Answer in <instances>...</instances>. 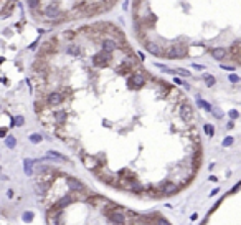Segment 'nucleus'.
Returning <instances> with one entry per match:
<instances>
[{
	"label": "nucleus",
	"instance_id": "27",
	"mask_svg": "<svg viewBox=\"0 0 241 225\" xmlns=\"http://www.w3.org/2000/svg\"><path fill=\"white\" fill-rule=\"evenodd\" d=\"M124 61H125V63H129L131 66H137L139 60L134 56V53H132V55H127V56H125V60H124Z\"/></svg>",
	"mask_w": 241,
	"mask_h": 225
},
{
	"label": "nucleus",
	"instance_id": "33",
	"mask_svg": "<svg viewBox=\"0 0 241 225\" xmlns=\"http://www.w3.org/2000/svg\"><path fill=\"white\" fill-rule=\"evenodd\" d=\"M40 141H41V136H40V134H30V142L38 144Z\"/></svg>",
	"mask_w": 241,
	"mask_h": 225
},
{
	"label": "nucleus",
	"instance_id": "11",
	"mask_svg": "<svg viewBox=\"0 0 241 225\" xmlns=\"http://www.w3.org/2000/svg\"><path fill=\"white\" fill-rule=\"evenodd\" d=\"M65 181H66V185H68L71 191H79V192H83L84 191V184H83L79 179H75V177H71V175H65Z\"/></svg>",
	"mask_w": 241,
	"mask_h": 225
},
{
	"label": "nucleus",
	"instance_id": "4",
	"mask_svg": "<svg viewBox=\"0 0 241 225\" xmlns=\"http://www.w3.org/2000/svg\"><path fill=\"white\" fill-rule=\"evenodd\" d=\"M113 60V53L111 51H101V53H96L93 55V65L96 68H107L109 61Z\"/></svg>",
	"mask_w": 241,
	"mask_h": 225
},
{
	"label": "nucleus",
	"instance_id": "20",
	"mask_svg": "<svg viewBox=\"0 0 241 225\" xmlns=\"http://www.w3.org/2000/svg\"><path fill=\"white\" fill-rule=\"evenodd\" d=\"M53 118H55V121H56L58 124H65V121H66V111H63V109L55 111L53 112Z\"/></svg>",
	"mask_w": 241,
	"mask_h": 225
},
{
	"label": "nucleus",
	"instance_id": "12",
	"mask_svg": "<svg viewBox=\"0 0 241 225\" xmlns=\"http://www.w3.org/2000/svg\"><path fill=\"white\" fill-rule=\"evenodd\" d=\"M31 68H33V71H36V73H50V66H48V63H46V60L45 58H36L33 61V65H31Z\"/></svg>",
	"mask_w": 241,
	"mask_h": 225
},
{
	"label": "nucleus",
	"instance_id": "1",
	"mask_svg": "<svg viewBox=\"0 0 241 225\" xmlns=\"http://www.w3.org/2000/svg\"><path fill=\"white\" fill-rule=\"evenodd\" d=\"M147 73L144 71H135L129 76L127 80V86L132 88V90H141V88L145 86V81H147Z\"/></svg>",
	"mask_w": 241,
	"mask_h": 225
},
{
	"label": "nucleus",
	"instance_id": "10",
	"mask_svg": "<svg viewBox=\"0 0 241 225\" xmlns=\"http://www.w3.org/2000/svg\"><path fill=\"white\" fill-rule=\"evenodd\" d=\"M99 43L104 51H111L113 53V51L119 50V41H116V38H103Z\"/></svg>",
	"mask_w": 241,
	"mask_h": 225
},
{
	"label": "nucleus",
	"instance_id": "23",
	"mask_svg": "<svg viewBox=\"0 0 241 225\" xmlns=\"http://www.w3.org/2000/svg\"><path fill=\"white\" fill-rule=\"evenodd\" d=\"M50 159H58V161H68V157L66 156H63V154H60V152H56V151H48V154H46Z\"/></svg>",
	"mask_w": 241,
	"mask_h": 225
},
{
	"label": "nucleus",
	"instance_id": "34",
	"mask_svg": "<svg viewBox=\"0 0 241 225\" xmlns=\"http://www.w3.org/2000/svg\"><path fill=\"white\" fill-rule=\"evenodd\" d=\"M233 142H235V139H233L231 136H228V138H225V139H223V146H225V147H230Z\"/></svg>",
	"mask_w": 241,
	"mask_h": 225
},
{
	"label": "nucleus",
	"instance_id": "6",
	"mask_svg": "<svg viewBox=\"0 0 241 225\" xmlns=\"http://www.w3.org/2000/svg\"><path fill=\"white\" fill-rule=\"evenodd\" d=\"M81 156H83V164H84V167L88 169V171L96 172V171H99V167L104 166V164L99 161V157L88 156V154H84V152H81Z\"/></svg>",
	"mask_w": 241,
	"mask_h": 225
},
{
	"label": "nucleus",
	"instance_id": "31",
	"mask_svg": "<svg viewBox=\"0 0 241 225\" xmlns=\"http://www.w3.org/2000/svg\"><path fill=\"white\" fill-rule=\"evenodd\" d=\"M203 131L207 132L208 136H215V128H213L211 124H205L203 126Z\"/></svg>",
	"mask_w": 241,
	"mask_h": 225
},
{
	"label": "nucleus",
	"instance_id": "40",
	"mask_svg": "<svg viewBox=\"0 0 241 225\" xmlns=\"http://www.w3.org/2000/svg\"><path fill=\"white\" fill-rule=\"evenodd\" d=\"M213 114H215V116H216V118H221V116H223V112H221V111H220V109H218V108H213Z\"/></svg>",
	"mask_w": 241,
	"mask_h": 225
},
{
	"label": "nucleus",
	"instance_id": "5",
	"mask_svg": "<svg viewBox=\"0 0 241 225\" xmlns=\"http://www.w3.org/2000/svg\"><path fill=\"white\" fill-rule=\"evenodd\" d=\"M43 15H45V18H46V20H53V22H56V20H60V18L65 17L61 13V10L58 8V2H53V3H50L48 7H45Z\"/></svg>",
	"mask_w": 241,
	"mask_h": 225
},
{
	"label": "nucleus",
	"instance_id": "26",
	"mask_svg": "<svg viewBox=\"0 0 241 225\" xmlns=\"http://www.w3.org/2000/svg\"><path fill=\"white\" fill-rule=\"evenodd\" d=\"M5 146L8 147V149H13V147L17 146V139L13 138V136H8V138H5Z\"/></svg>",
	"mask_w": 241,
	"mask_h": 225
},
{
	"label": "nucleus",
	"instance_id": "2",
	"mask_svg": "<svg viewBox=\"0 0 241 225\" xmlns=\"http://www.w3.org/2000/svg\"><path fill=\"white\" fill-rule=\"evenodd\" d=\"M56 50H58V38L53 37V38H50L48 41L41 43L40 51H38V58H46L48 55L56 53Z\"/></svg>",
	"mask_w": 241,
	"mask_h": 225
},
{
	"label": "nucleus",
	"instance_id": "36",
	"mask_svg": "<svg viewBox=\"0 0 241 225\" xmlns=\"http://www.w3.org/2000/svg\"><path fill=\"white\" fill-rule=\"evenodd\" d=\"M228 80H230L231 83H238V81H241V80H239V76H238V75H235V73H231V75L228 76Z\"/></svg>",
	"mask_w": 241,
	"mask_h": 225
},
{
	"label": "nucleus",
	"instance_id": "16",
	"mask_svg": "<svg viewBox=\"0 0 241 225\" xmlns=\"http://www.w3.org/2000/svg\"><path fill=\"white\" fill-rule=\"evenodd\" d=\"M145 47H147V50L151 51L152 55H155V56H163V55H165V51H163L157 43H154V41H147V43H145Z\"/></svg>",
	"mask_w": 241,
	"mask_h": 225
},
{
	"label": "nucleus",
	"instance_id": "22",
	"mask_svg": "<svg viewBox=\"0 0 241 225\" xmlns=\"http://www.w3.org/2000/svg\"><path fill=\"white\" fill-rule=\"evenodd\" d=\"M117 177H122V179H135V175L132 174L131 171H129V169H121L119 172H117Z\"/></svg>",
	"mask_w": 241,
	"mask_h": 225
},
{
	"label": "nucleus",
	"instance_id": "7",
	"mask_svg": "<svg viewBox=\"0 0 241 225\" xmlns=\"http://www.w3.org/2000/svg\"><path fill=\"white\" fill-rule=\"evenodd\" d=\"M122 212V209H114V210H107V212H104V215L109 219V222H113V223H124V222H127L125 220V217H124V214H121Z\"/></svg>",
	"mask_w": 241,
	"mask_h": 225
},
{
	"label": "nucleus",
	"instance_id": "38",
	"mask_svg": "<svg viewBox=\"0 0 241 225\" xmlns=\"http://www.w3.org/2000/svg\"><path fill=\"white\" fill-rule=\"evenodd\" d=\"M228 116H230L231 119H238V116H239V114H238V111H236V109H231V111L228 112Z\"/></svg>",
	"mask_w": 241,
	"mask_h": 225
},
{
	"label": "nucleus",
	"instance_id": "19",
	"mask_svg": "<svg viewBox=\"0 0 241 225\" xmlns=\"http://www.w3.org/2000/svg\"><path fill=\"white\" fill-rule=\"evenodd\" d=\"M141 22H142V27H144V28H151V27L155 25L157 17L154 15V13H151V15H145L144 18H141Z\"/></svg>",
	"mask_w": 241,
	"mask_h": 225
},
{
	"label": "nucleus",
	"instance_id": "42",
	"mask_svg": "<svg viewBox=\"0 0 241 225\" xmlns=\"http://www.w3.org/2000/svg\"><path fill=\"white\" fill-rule=\"evenodd\" d=\"M239 187H241V182H238V184H236L235 187L231 189V194H235V192H238V191H239Z\"/></svg>",
	"mask_w": 241,
	"mask_h": 225
},
{
	"label": "nucleus",
	"instance_id": "17",
	"mask_svg": "<svg viewBox=\"0 0 241 225\" xmlns=\"http://www.w3.org/2000/svg\"><path fill=\"white\" fill-rule=\"evenodd\" d=\"M117 73L119 75H124V76H131L132 75V66L129 63L122 61L121 65H117Z\"/></svg>",
	"mask_w": 241,
	"mask_h": 225
},
{
	"label": "nucleus",
	"instance_id": "25",
	"mask_svg": "<svg viewBox=\"0 0 241 225\" xmlns=\"http://www.w3.org/2000/svg\"><path fill=\"white\" fill-rule=\"evenodd\" d=\"M75 37H76V31H73V30H65L63 31V38H65L66 41H73Z\"/></svg>",
	"mask_w": 241,
	"mask_h": 225
},
{
	"label": "nucleus",
	"instance_id": "46",
	"mask_svg": "<svg viewBox=\"0 0 241 225\" xmlns=\"http://www.w3.org/2000/svg\"><path fill=\"white\" fill-rule=\"evenodd\" d=\"M239 63H241V61H239Z\"/></svg>",
	"mask_w": 241,
	"mask_h": 225
},
{
	"label": "nucleus",
	"instance_id": "30",
	"mask_svg": "<svg viewBox=\"0 0 241 225\" xmlns=\"http://www.w3.org/2000/svg\"><path fill=\"white\" fill-rule=\"evenodd\" d=\"M40 2H41V0H27V3H28L30 10H36L38 7H40Z\"/></svg>",
	"mask_w": 241,
	"mask_h": 225
},
{
	"label": "nucleus",
	"instance_id": "28",
	"mask_svg": "<svg viewBox=\"0 0 241 225\" xmlns=\"http://www.w3.org/2000/svg\"><path fill=\"white\" fill-rule=\"evenodd\" d=\"M203 78H205V83H207V86H215L216 80H215V76H213V75H205Z\"/></svg>",
	"mask_w": 241,
	"mask_h": 225
},
{
	"label": "nucleus",
	"instance_id": "9",
	"mask_svg": "<svg viewBox=\"0 0 241 225\" xmlns=\"http://www.w3.org/2000/svg\"><path fill=\"white\" fill-rule=\"evenodd\" d=\"M160 189L163 191V195H172V194H177V192L180 191V185H177L175 182H170V181H167V182H160V184H157Z\"/></svg>",
	"mask_w": 241,
	"mask_h": 225
},
{
	"label": "nucleus",
	"instance_id": "43",
	"mask_svg": "<svg viewBox=\"0 0 241 225\" xmlns=\"http://www.w3.org/2000/svg\"><path fill=\"white\" fill-rule=\"evenodd\" d=\"M177 73H180V75H183V76H190V73H188L187 70H177Z\"/></svg>",
	"mask_w": 241,
	"mask_h": 225
},
{
	"label": "nucleus",
	"instance_id": "45",
	"mask_svg": "<svg viewBox=\"0 0 241 225\" xmlns=\"http://www.w3.org/2000/svg\"><path fill=\"white\" fill-rule=\"evenodd\" d=\"M7 195H8V197H13V191H12V189H10V191L7 192Z\"/></svg>",
	"mask_w": 241,
	"mask_h": 225
},
{
	"label": "nucleus",
	"instance_id": "15",
	"mask_svg": "<svg viewBox=\"0 0 241 225\" xmlns=\"http://www.w3.org/2000/svg\"><path fill=\"white\" fill-rule=\"evenodd\" d=\"M76 199H78V197H76V195H71V194H66V195H63V197H60V199H58V200H56V202H55V204H56V205L60 207V209H65L66 205H69V204H73V202H75Z\"/></svg>",
	"mask_w": 241,
	"mask_h": 225
},
{
	"label": "nucleus",
	"instance_id": "41",
	"mask_svg": "<svg viewBox=\"0 0 241 225\" xmlns=\"http://www.w3.org/2000/svg\"><path fill=\"white\" fill-rule=\"evenodd\" d=\"M192 68H195V70H198V71H201L205 66H203V65H198V63H193V65H192Z\"/></svg>",
	"mask_w": 241,
	"mask_h": 225
},
{
	"label": "nucleus",
	"instance_id": "13",
	"mask_svg": "<svg viewBox=\"0 0 241 225\" xmlns=\"http://www.w3.org/2000/svg\"><path fill=\"white\" fill-rule=\"evenodd\" d=\"M180 116H182V119L187 121V122H190L192 119H193V108H192L187 101H185V103L182 104V108H180Z\"/></svg>",
	"mask_w": 241,
	"mask_h": 225
},
{
	"label": "nucleus",
	"instance_id": "29",
	"mask_svg": "<svg viewBox=\"0 0 241 225\" xmlns=\"http://www.w3.org/2000/svg\"><path fill=\"white\" fill-rule=\"evenodd\" d=\"M197 101H198V106L205 108V109H207V111H213V106H211V104H208L207 101H203V99H201V98H198Z\"/></svg>",
	"mask_w": 241,
	"mask_h": 225
},
{
	"label": "nucleus",
	"instance_id": "32",
	"mask_svg": "<svg viewBox=\"0 0 241 225\" xmlns=\"http://www.w3.org/2000/svg\"><path fill=\"white\" fill-rule=\"evenodd\" d=\"M23 121H25V119H23V116H15V118H13V122H12V124H15V126H22V124H23Z\"/></svg>",
	"mask_w": 241,
	"mask_h": 225
},
{
	"label": "nucleus",
	"instance_id": "21",
	"mask_svg": "<svg viewBox=\"0 0 241 225\" xmlns=\"http://www.w3.org/2000/svg\"><path fill=\"white\" fill-rule=\"evenodd\" d=\"M33 164H35L33 159H25V161H23V169H25V174H28V175L33 174Z\"/></svg>",
	"mask_w": 241,
	"mask_h": 225
},
{
	"label": "nucleus",
	"instance_id": "8",
	"mask_svg": "<svg viewBox=\"0 0 241 225\" xmlns=\"http://www.w3.org/2000/svg\"><path fill=\"white\" fill-rule=\"evenodd\" d=\"M63 101H65V94H63V93L51 91V93L46 94V104H48V106H60Z\"/></svg>",
	"mask_w": 241,
	"mask_h": 225
},
{
	"label": "nucleus",
	"instance_id": "3",
	"mask_svg": "<svg viewBox=\"0 0 241 225\" xmlns=\"http://www.w3.org/2000/svg\"><path fill=\"white\" fill-rule=\"evenodd\" d=\"M169 60H180V58H185L187 56V47L185 45H173V47L167 48L165 50V55Z\"/></svg>",
	"mask_w": 241,
	"mask_h": 225
},
{
	"label": "nucleus",
	"instance_id": "37",
	"mask_svg": "<svg viewBox=\"0 0 241 225\" xmlns=\"http://www.w3.org/2000/svg\"><path fill=\"white\" fill-rule=\"evenodd\" d=\"M23 220H25V222H31V220H33V214H31V212H25V214H23Z\"/></svg>",
	"mask_w": 241,
	"mask_h": 225
},
{
	"label": "nucleus",
	"instance_id": "14",
	"mask_svg": "<svg viewBox=\"0 0 241 225\" xmlns=\"http://www.w3.org/2000/svg\"><path fill=\"white\" fill-rule=\"evenodd\" d=\"M228 56L233 60V61H241V45L238 43V41H235V43L231 45V47L228 48Z\"/></svg>",
	"mask_w": 241,
	"mask_h": 225
},
{
	"label": "nucleus",
	"instance_id": "24",
	"mask_svg": "<svg viewBox=\"0 0 241 225\" xmlns=\"http://www.w3.org/2000/svg\"><path fill=\"white\" fill-rule=\"evenodd\" d=\"M79 47L78 45H75V43H69L68 47H66V53L68 55H79Z\"/></svg>",
	"mask_w": 241,
	"mask_h": 225
},
{
	"label": "nucleus",
	"instance_id": "35",
	"mask_svg": "<svg viewBox=\"0 0 241 225\" xmlns=\"http://www.w3.org/2000/svg\"><path fill=\"white\" fill-rule=\"evenodd\" d=\"M63 141H65V142L68 144V146H71V147H76V146H78V141H76V139H69V138H65Z\"/></svg>",
	"mask_w": 241,
	"mask_h": 225
},
{
	"label": "nucleus",
	"instance_id": "44",
	"mask_svg": "<svg viewBox=\"0 0 241 225\" xmlns=\"http://www.w3.org/2000/svg\"><path fill=\"white\" fill-rule=\"evenodd\" d=\"M5 132H7V128H2V129H0V136H5Z\"/></svg>",
	"mask_w": 241,
	"mask_h": 225
},
{
	"label": "nucleus",
	"instance_id": "18",
	"mask_svg": "<svg viewBox=\"0 0 241 225\" xmlns=\"http://www.w3.org/2000/svg\"><path fill=\"white\" fill-rule=\"evenodd\" d=\"M210 53L215 60H223L228 56V50H225V48H211Z\"/></svg>",
	"mask_w": 241,
	"mask_h": 225
},
{
	"label": "nucleus",
	"instance_id": "39",
	"mask_svg": "<svg viewBox=\"0 0 241 225\" xmlns=\"http://www.w3.org/2000/svg\"><path fill=\"white\" fill-rule=\"evenodd\" d=\"M220 68H221V70H226V71H230V73H233V71L236 70L235 66H226V65H220Z\"/></svg>",
	"mask_w": 241,
	"mask_h": 225
}]
</instances>
